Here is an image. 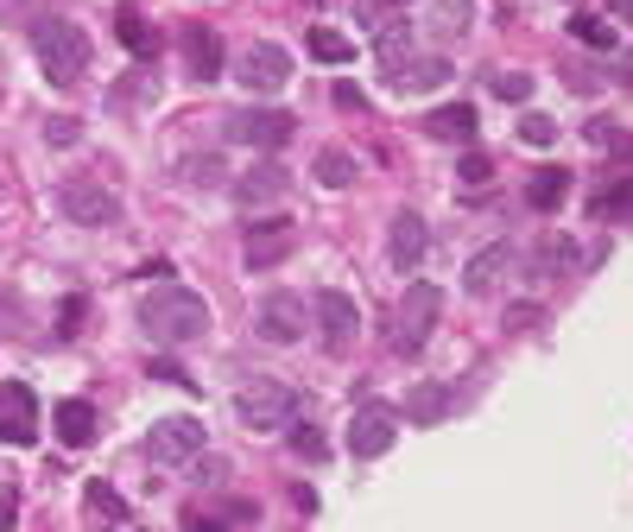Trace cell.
<instances>
[{
  "label": "cell",
  "mask_w": 633,
  "mask_h": 532,
  "mask_svg": "<svg viewBox=\"0 0 633 532\" xmlns=\"http://www.w3.org/2000/svg\"><path fill=\"white\" fill-rule=\"evenodd\" d=\"M140 329H146L152 343H165V349L197 343V336H209V304L190 285H159V292L140 298Z\"/></svg>",
  "instance_id": "6da1fadb"
},
{
  "label": "cell",
  "mask_w": 633,
  "mask_h": 532,
  "mask_svg": "<svg viewBox=\"0 0 633 532\" xmlns=\"http://www.w3.org/2000/svg\"><path fill=\"white\" fill-rule=\"evenodd\" d=\"M32 51H39V64H45V76L57 83V89H76L83 70H89V32H83L76 20H39Z\"/></svg>",
  "instance_id": "7a4b0ae2"
},
{
  "label": "cell",
  "mask_w": 633,
  "mask_h": 532,
  "mask_svg": "<svg viewBox=\"0 0 633 532\" xmlns=\"http://www.w3.org/2000/svg\"><path fill=\"white\" fill-rule=\"evenodd\" d=\"M234 419L253 431H285L298 419V387H285L273 374H253L241 393H234Z\"/></svg>",
  "instance_id": "3957f363"
},
{
  "label": "cell",
  "mask_w": 633,
  "mask_h": 532,
  "mask_svg": "<svg viewBox=\"0 0 633 532\" xmlns=\"http://www.w3.org/2000/svg\"><path fill=\"white\" fill-rule=\"evenodd\" d=\"M437 311H444V292H437L430 279H412V285H405V298H400V311H393V349H400V355L425 349V336L437 329Z\"/></svg>",
  "instance_id": "277c9868"
},
{
  "label": "cell",
  "mask_w": 633,
  "mask_h": 532,
  "mask_svg": "<svg viewBox=\"0 0 633 532\" xmlns=\"http://www.w3.org/2000/svg\"><path fill=\"white\" fill-rule=\"evenodd\" d=\"M292 133H298V115H285V108H234L228 115V140L253 152H279Z\"/></svg>",
  "instance_id": "5b68a950"
},
{
  "label": "cell",
  "mask_w": 633,
  "mask_h": 532,
  "mask_svg": "<svg viewBox=\"0 0 633 532\" xmlns=\"http://www.w3.org/2000/svg\"><path fill=\"white\" fill-rule=\"evenodd\" d=\"M57 209L83 228L121 222V197H114L108 184H96V177H64V184H57Z\"/></svg>",
  "instance_id": "8992f818"
},
{
  "label": "cell",
  "mask_w": 633,
  "mask_h": 532,
  "mask_svg": "<svg viewBox=\"0 0 633 532\" xmlns=\"http://www.w3.org/2000/svg\"><path fill=\"white\" fill-rule=\"evenodd\" d=\"M310 317H317V336H324L329 355H349V349H354V336H361V311H354L349 292L324 285V292L310 298Z\"/></svg>",
  "instance_id": "52a82bcc"
},
{
  "label": "cell",
  "mask_w": 633,
  "mask_h": 532,
  "mask_svg": "<svg viewBox=\"0 0 633 532\" xmlns=\"http://www.w3.org/2000/svg\"><path fill=\"white\" fill-rule=\"evenodd\" d=\"M203 419H184V412H172V419H152L146 431V456L152 463H197L203 456Z\"/></svg>",
  "instance_id": "ba28073f"
},
{
  "label": "cell",
  "mask_w": 633,
  "mask_h": 532,
  "mask_svg": "<svg viewBox=\"0 0 633 532\" xmlns=\"http://www.w3.org/2000/svg\"><path fill=\"white\" fill-rule=\"evenodd\" d=\"M253 336H260V343H273V349L298 343V336H304V298H298V292H266V298L253 304Z\"/></svg>",
  "instance_id": "9c48e42d"
},
{
  "label": "cell",
  "mask_w": 633,
  "mask_h": 532,
  "mask_svg": "<svg viewBox=\"0 0 633 532\" xmlns=\"http://www.w3.org/2000/svg\"><path fill=\"white\" fill-rule=\"evenodd\" d=\"M234 76H241V89H253V96H279V89L292 83V57L260 39V45H248L234 57Z\"/></svg>",
  "instance_id": "30bf717a"
},
{
  "label": "cell",
  "mask_w": 633,
  "mask_h": 532,
  "mask_svg": "<svg viewBox=\"0 0 633 532\" xmlns=\"http://www.w3.org/2000/svg\"><path fill=\"white\" fill-rule=\"evenodd\" d=\"M292 248H298V222H285V216H266V222H248V267L253 273H266V267H279V260H292Z\"/></svg>",
  "instance_id": "8fae6325"
},
{
  "label": "cell",
  "mask_w": 633,
  "mask_h": 532,
  "mask_svg": "<svg viewBox=\"0 0 633 532\" xmlns=\"http://www.w3.org/2000/svg\"><path fill=\"white\" fill-rule=\"evenodd\" d=\"M393 437H400V412H393V405H361V412H349V450L354 456H386Z\"/></svg>",
  "instance_id": "7c38bea8"
},
{
  "label": "cell",
  "mask_w": 633,
  "mask_h": 532,
  "mask_svg": "<svg viewBox=\"0 0 633 532\" xmlns=\"http://www.w3.org/2000/svg\"><path fill=\"white\" fill-rule=\"evenodd\" d=\"M32 437H39V400H32V387L7 380L0 387V444H32Z\"/></svg>",
  "instance_id": "4fadbf2b"
},
{
  "label": "cell",
  "mask_w": 633,
  "mask_h": 532,
  "mask_svg": "<svg viewBox=\"0 0 633 532\" xmlns=\"http://www.w3.org/2000/svg\"><path fill=\"white\" fill-rule=\"evenodd\" d=\"M285 191H292V177H285L279 159H260V165H248V172L234 177V203H241V209H273Z\"/></svg>",
  "instance_id": "5bb4252c"
},
{
  "label": "cell",
  "mask_w": 633,
  "mask_h": 532,
  "mask_svg": "<svg viewBox=\"0 0 633 532\" xmlns=\"http://www.w3.org/2000/svg\"><path fill=\"white\" fill-rule=\"evenodd\" d=\"M425 248H430V228H425V216L418 209H400L393 216V228H386V253H393V267H418L425 260Z\"/></svg>",
  "instance_id": "9a60e30c"
},
{
  "label": "cell",
  "mask_w": 633,
  "mask_h": 532,
  "mask_svg": "<svg viewBox=\"0 0 633 532\" xmlns=\"http://www.w3.org/2000/svg\"><path fill=\"white\" fill-rule=\"evenodd\" d=\"M456 405H462V393H456V387L425 380V387H412V393H405V419H412V425H444Z\"/></svg>",
  "instance_id": "2e32d148"
},
{
  "label": "cell",
  "mask_w": 633,
  "mask_h": 532,
  "mask_svg": "<svg viewBox=\"0 0 633 532\" xmlns=\"http://www.w3.org/2000/svg\"><path fill=\"white\" fill-rule=\"evenodd\" d=\"M450 83V57H400L393 64V89L400 96H430Z\"/></svg>",
  "instance_id": "e0dca14e"
},
{
  "label": "cell",
  "mask_w": 633,
  "mask_h": 532,
  "mask_svg": "<svg viewBox=\"0 0 633 532\" xmlns=\"http://www.w3.org/2000/svg\"><path fill=\"white\" fill-rule=\"evenodd\" d=\"M184 64H190V83H216L222 76V39L209 25H184Z\"/></svg>",
  "instance_id": "ac0fdd59"
},
{
  "label": "cell",
  "mask_w": 633,
  "mask_h": 532,
  "mask_svg": "<svg viewBox=\"0 0 633 532\" xmlns=\"http://www.w3.org/2000/svg\"><path fill=\"white\" fill-rule=\"evenodd\" d=\"M506 267H513V248H506V241H494V248H481L476 260H469V267H462V292H494V285H501L506 279Z\"/></svg>",
  "instance_id": "d6986e66"
},
{
  "label": "cell",
  "mask_w": 633,
  "mask_h": 532,
  "mask_svg": "<svg viewBox=\"0 0 633 532\" xmlns=\"http://www.w3.org/2000/svg\"><path fill=\"white\" fill-rule=\"evenodd\" d=\"M51 425H57V444L83 450V444H96V405H89V400H57Z\"/></svg>",
  "instance_id": "ffe728a7"
},
{
  "label": "cell",
  "mask_w": 633,
  "mask_h": 532,
  "mask_svg": "<svg viewBox=\"0 0 633 532\" xmlns=\"http://www.w3.org/2000/svg\"><path fill=\"white\" fill-rule=\"evenodd\" d=\"M114 32H121V45L133 51V57H159V51H165L159 25H152L140 7H121V13H114Z\"/></svg>",
  "instance_id": "44dd1931"
},
{
  "label": "cell",
  "mask_w": 633,
  "mask_h": 532,
  "mask_svg": "<svg viewBox=\"0 0 633 532\" xmlns=\"http://www.w3.org/2000/svg\"><path fill=\"white\" fill-rule=\"evenodd\" d=\"M570 184H577V177L564 172V165H538V172L526 177V203H532V209H564Z\"/></svg>",
  "instance_id": "7402d4cb"
},
{
  "label": "cell",
  "mask_w": 633,
  "mask_h": 532,
  "mask_svg": "<svg viewBox=\"0 0 633 532\" xmlns=\"http://www.w3.org/2000/svg\"><path fill=\"white\" fill-rule=\"evenodd\" d=\"M425 133H430V140H456V146H469V140H476V108H469V101H450V108H437V115L425 121Z\"/></svg>",
  "instance_id": "603a6c76"
},
{
  "label": "cell",
  "mask_w": 633,
  "mask_h": 532,
  "mask_svg": "<svg viewBox=\"0 0 633 532\" xmlns=\"http://www.w3.org/2000/svg\"><path fill=\"white\" fill-rule=\"evenodd\" d=\"M83 507H89L96 520H114V526H127V520H133V507H127L108 481H89V488H83Z\"/></svg>",
  "instance_id": "cb8c5ba5"
},
{
  "label": "cell",
  "mask_w": 633,
  "mask_h": 532,
  "mask_svg": "<svg viewBox=\"0 0 633 532\" xmlns=\"http://www.w3.org/2000/svg\"><path fill=\"white\" fill-rule=\"evenodd\" d=\"M570 32H577V45H589V51H614V45H621V32H614L602 13H570Z\"/></svg>",
  "instance_id": "d4e9b609"
},
{
  "label": "cell",
  "mask_w": 633,
  "mask_h": 532,
  "mask_svg": "<svg viewBox=\"0 0 633 532\" xmlns=\"http://www.w3.org/2000/svg\"><path fill=\"white\" fill-rule=\"evenodd\" d=\"M310 57H317V64H349L354 39H342L336 25H310Z\"/></svg>",
  "instance_id": "484cf974"
},
{
  "label": "cell",
  "mask_w": 633,
  "mask_h": 532,
  "mask_svg": "<svg viewBox=\"0 0 633 532\" xmlns=\"http://www.w3.org/2000/svg\"><path fill=\"white\" fill-rule=\"evenodd\" d=\"M310 172H317V184H329V191H349V184H354V159H349V152H336V146H324Z\"/></svg>",
  "instance_id": "4316f807"
},
{
  "label": "cell",
  "mask_w": 633,
  "mask_h": 532,
  "mask_svg": "<svg viewBox=\"0 0 633 532\" xmlns=\"http://www.w3.org/2000/svg\"><path fill=\"white\" fill-rule=\"evenodd\" d=\"M285 431H292V437H285V444H292V450H298L304 463H324V456H329V444H324V431L310 425V419H292V425H285Z\"/></svg>",
  "instance_id": "83f0119b"
},
{
  "label": "cell",
  "mask_w": 633,
  "mask_h": 532,
  "mask_svg": "<svg viewBox=\"0 0 633 532\" xmlns=\"http://www.w3.org/2000/svg\"><path fill=\"white\" fill-rule=\"evenodd\" d=\"M374 51H380V64L393 70L400 57H412V32H405L400 20H386V25H380V39H374Z\"/></svg>",
  "instance_id": "f1b7e54d"
},
{
  "label": "cell",
  "mask_w": 633,
  "mask_h": 532,
  "mask_svg": "<svg viewBox=\"0 0 633 532\" xmlns=\"http://www.w3.org/2000/svg\"><path fill=\"white\" fill-rule=\"evenodd\" d=\"M476 20V7H469V0H437V32H444V39H462V25Z\"/></svg>",
  "instance_id": "f546056e"
},
{
  "label": "cell",
  "mask_w": 633,
  "mask_h": 532,
  "mask_svg": "<svg viewBox=\"0 0 633 532\" xmlns=\"http://www.w3.org/2000/svg\"><path fill=\"white\" fill-rule=\"evenodd\" d=\"M494 96L501 101H532V76L526 70H494Z\"/></svg>",
  "instance_id": "4dcf8cb0"
},
{
  "label": "cell",
  "mask_w": 633,
  "mask_h": 532,
  "mask_svg": "<svg viewBox=\"0 0 633 532\" xmlns=\"http://www.w3.org/2000/svg\"><path fill=\"white\" fill-rule=\"evenodd\" d=\"M83 140V121L76 115H57V121H45V146H76Z\"/></svg>",
  "instance_id": "1f68e13d"
},
{
  "label": "cell",
  "mask_w": 633,
  "mask_h": 532,
  "mask_svg": "<svg viewBox=\"0 0 633 532\" xmlns=\"http://www.w3.org/2000/svg\"><path fill=\"white\" fill-rule=\"evenodd\" d=\"M520 140H526V146H557V127L545 121V115H526V121H520Z\"/></svg>",
  "instance_id": "d6a6232c"
},
{
  "label": "cell",
  "mask_w": 633,
  "mask_h": 532,
  "mask_svg": "<svg viewBox=\"0 0 633 532\" xmlns=\"http://www.w3.org/2000/svg\"><path fill=\"white\" fill-rule=\"evenodd\" d=\"M456 177H462V184H488V177H494V165H488V152H462V165H456Z\"/></svg>",
  "instance_id": "836d02e7"
},
{
  "label": "cell",
  "mask_w": 633,
  "mask_h": 532,
  "mask_svg": "<svg viewBox=\"0 0 633 532\" xmlns=\"http://www.w3.org/2000/svg\"><path fill=\"white\" fill-rule=\"evenodd\" d=\"M184 177H190V184H216V177H222V159H216V152H203V159L184 165Z\"/></svg>",
  "instance_id": "e575fe53"
},
{
  "label": "cell",
  "mask_w": 633,
  "mask_h": 532,
  "mask_svg": "<svg viewBox=\"0 0 633 532\" xmlns=\"http://www.w3.org/2000/svg\"><path fill=\"white\" fill-rule=\"evenodd\" d=\"M589 146H627V133L614 121H589Z\"/></svg>",
  "instance_id": "d590c367"
},
{
  "label": "cell",
  "mask_w": 633,
  "mask_h": 532,
  "mask_svg": "<svg viewBox=\"0 0 633 532\" xmlns=\"http://www.w3.org/2000/svg\"><path fill=\"white\" fill-rule=\"evenodd\" d=\"M152 374L172 380V387H190V380H184V368H172V361H152Z\"/></svg>",
  "instance_id": "8d00e7d4"
},
{
  "label": "cell",
  "mask_w": 633,
  "mask_h": 532,
  "mask_svg": "<svg viewBox=\"0 0 633 532\" xmlns=\"http://www.w3.org/2000/svg\"><path fill=\"white\" fill-rule=\"evenodd\" d=\"M13 520H20V501H13V495H0V526H13Z\"/></svg>",
  "instance_id": "74e56055"
}]
</instances>
